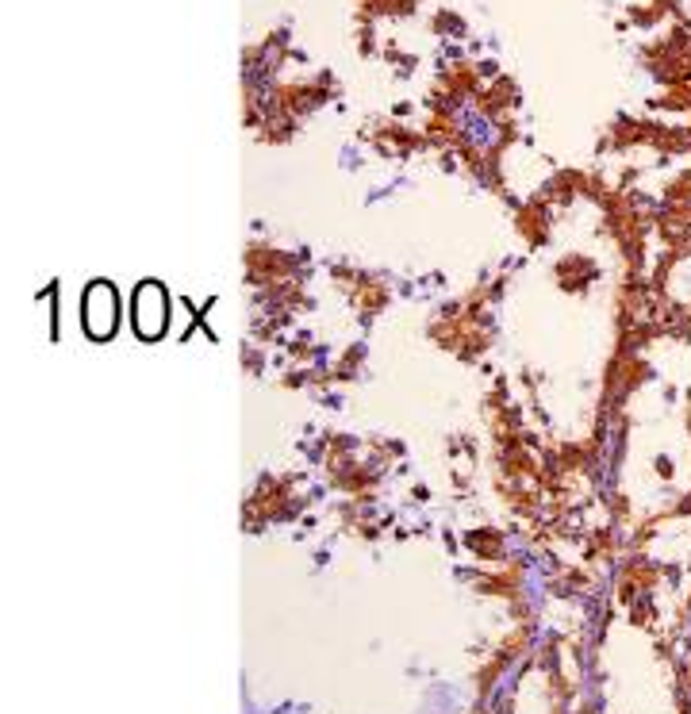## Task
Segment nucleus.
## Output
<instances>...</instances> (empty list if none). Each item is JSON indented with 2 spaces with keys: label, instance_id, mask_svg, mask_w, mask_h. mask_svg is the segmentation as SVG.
<instances>
[{
  "label": "nucleus",
  "instance_id": "f257e3e1",
  "mask_svg": "<svg viewBox=\"0 0 691 714\" xmlns=\"http://www.w3.org/2000/svg\"><path fill=\"white\" fill-rule=\"evenodd\" d=\"M81 319H85V331L92 338H112L119 326V292L116 284L108 281H96L85 288V299H81Z\"/></svg>",
  "mask_w": 691,
  "mask_h": 714
},
{
  "label": "nucleus",
  "instance_id": "f03ea898",
  "mask_svg": "<svg viewBox=\"0 0 691 714\" xmlns=\"http://www.w3.org/2000/svg\"><path fill=\"white\" fill-rule=\"evenodd\" d=\"M131 315H134V331H139L142 338H161V334H166L169 299H166V292H161V284H154V281L139 284Z\"/></svg>",
  "mask_w": 691,
  "mask_h": 714
}]
</instances>
